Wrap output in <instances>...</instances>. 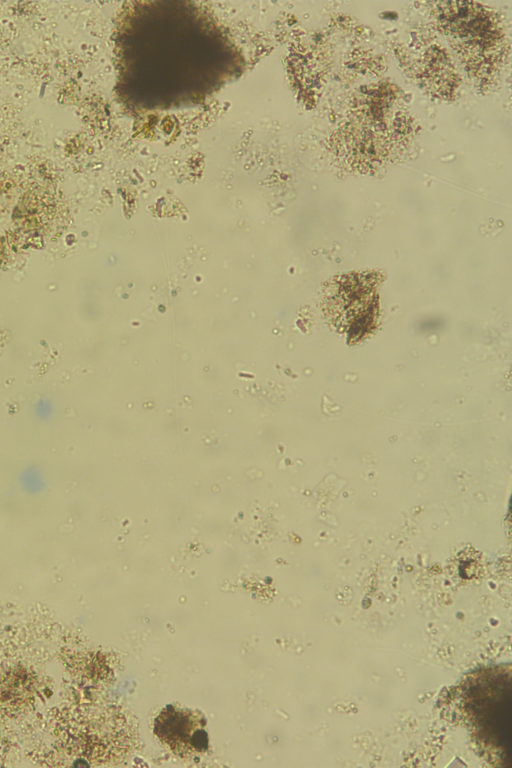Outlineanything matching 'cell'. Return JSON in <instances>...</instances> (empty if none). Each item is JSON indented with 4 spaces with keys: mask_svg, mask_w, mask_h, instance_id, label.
<instances>
[{
    "mask_svg": "<svg viewBox=\"0 0 512 768\" xmlns=\"http://www.w3.org/2000/svg\"><path fill=\"white\" fill-rule=\"evenodd\" d=\"M433 14L471 71L491 72L504 48V34L495 13L477 2L454 1L437 3Z\"/></svg>",
    "mask_w": 512,
    "mask_h": 768,
    "instance_id": "6da1fadb",
    "label": "cell"
},
{
    "mask_svg": "<svg viewBox=\"0 0 512 768\" xmlns=\"http://www.w3.org/2000/svg\"><path fill=\"white\" fill-rule=\"evenodd\" d=\"M375 272L350 273L335 278L327 288L325 314L332 325L354 343L377 326L380 282Z\"/></svg>",
    "mask_w": 512,
    "mask_h": 768,
    "instance_id": "7a4b0ae2",
    "label": "cell"
},
{
    "mask_svg": "<svg viewBox=\"0 0 512 768\" xmlns=\"http://www.w3.org/2000/svg\"><path fill=\"white\" fill-rule=\"evenodd\" d=\"M330 145L341 163L359 172L381 167L390 153L389 141L383 133L359 124H346L337 129Z\"/></svg>",
    "mask_w": 512,
    "mask_h": 768,
    "instance_id": "3957f363",
    "label": "cell"
},
{
    "mask_svg": "<svg viewBox=\"0 0 512 768\" xmlns=\"http://www.w3.org/2000/svg\"><path fill=\"white\" fill-rule=\"evenodd\" d=\"M205 725V718L197 711L168 705L155 719L154 734L174 754L188 758L207 751Z\"/></svg>",
    "mask_w": 512,
    "mask_h": 768,
    "instance_id": "277c9868",
    "label": "cell"
},
{
    "mask_svg": "<svg viewBox=\"0 0 512 768\" xmlns=\"http://www.w3.org/2000/svg\"><path fill=\"white\" fill-rule=\"evenodd\" d=\"M422 75L427 89L437 97L449 98L458 84L452 63L439 49H430L425 55Z\"/></svg>",
    "mask_w": 512,
    "mask_h": 768,
    "instance_id": "5b68a950",
    "label": "cell"
},
{
    "mask_svg": "<svg viewBox=\"0 0 512 768\" xmlns=\"http://www.w3.org/2000/svg\"><path fill=\"white\" fill-rule=\"evenodd\" d=\"M20 486L28 493L37 494L45 487L44 479L36 468L29 466L20 472Z\"/></svg>",
    "mask_w": 512,
    "mask_h": 768,
    "instance_id": "8992f818",
    "label": "cell"
},
{
    "mask_svg": "<svg viewBox=\"0 0 512 768\" xmlns=\"http://www.w3.org/2000/svg\"><path fill=\"white\" fill-rule=\"evenodd\" d=\"M34 411L38 418L48 419L54 411L52 403L47 399H39L34 405Z\"/></svg>",
    "mask_w": 512,
    "mask_h": 768,
    "instance_id": "52a82bcc",
    "label": "cell"
}]
</instances>
